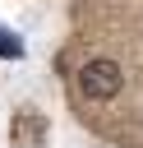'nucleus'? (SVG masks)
<instances>
[{
    "instance_id": "f257e3e1",
    "label": "nucleus",
    "mask_w": 143,
    "mask_h": 148,
    "mask_svg": "<svg viewBox=\"0 0 143 148\" xmlns=\"http://www.w3.org/2000/svg\"><path fill=\"white\" fill-rule=\"evenodd\" d=\"M120 83H125V69H120L115 60H88V65L78 69V92H83L88 102H111V97L120 92Z\"/></svg>"
},
{
    "instance_id": "f03ea898",
    "label": "nucleus",
    "mask_w": 143,
    "mask_h": 148,
    "mask_svg": "<svg viewBox=\"0 0 143 148\" xmlns=\"http://www.w3.org/2000/svg\"><path fill=\"white\" fill-rule=\"evenodd\" d=\"M9 143H14V148H42V143H46V116H42V111H14V120H9Z\"/></svg>"
},
{
    "instance_id": "7ed1b4c3",
    "label": "nucleus",
    "mask_w": 143,
    "mask_h": 148,
    "mask_svg": "<svg viewBox=\"0 0 143 148\" xmlns=\"http://www.w3.org/2000/svg\"><path fill=\"white\" fill-rule=\"evenodd\" d=\"M0 56H5V60H18V56H23V42H18L14 32H5V28H0Z\"/></svg>"
}]
</instances>
